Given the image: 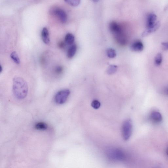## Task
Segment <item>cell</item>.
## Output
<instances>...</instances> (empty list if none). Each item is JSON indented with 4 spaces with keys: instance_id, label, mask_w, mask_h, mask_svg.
<instances>
[{
    "instance_id": "obj_1",
    "label": "cell",
    "mask_w": 168,
    "mask_h": 168,
    "mask_svg": "<svg viewBox=\"0 0 168 168\" xmlns=\"http://www.w3.org/2000/svg\"><path fill=\"white\" fill-rule=\"evenodd\" d=\"M12 90L15 97L19 100L25 99L28 91L27 81L21 77H14L13 80Z\"/></svg>"
},
{
    "instance_id": "obj_2",
    "label": "cell",
    "mask_w": 168,
    "mask_h": 168,
    "mask_svg": "<svg viewBox=\"0 0 168 168\" xmlns=\"http://www.w3.org/2000/svg\"><path fill=\"white\" fill-rule=\"evenodd\" d=\"M109 27L118 43L121 46L125 45L128 43V39L122 26L116 22L112 21L109 24Z\"/></svg>"
},
{
    "instance_id": "obj_3",
    "label": "cell",
    "mask_w": 168,
    "mask_h": 168,
    "mask_svg": "<svg viewBox=\"0 0 168 168\" xmlns=\"http://www.w3.org/2000/svg\"><path fill=\"white\" fill-rule=\"evenodd\" d=\"M107 155L109 158L113 161H122L126 159V155L124 152L121 149L111 148L108 150Z\"/></svg>"
},
{
    "instance_id": "obj_4",
    "label": "cell",
    "mask_w": 168,
    "mask_h": 168,
    "mask_svg": "<svg viewBox=\"0 0 168 168\" xmlns=\"http://www.w3.org/2000/svg\"><path fill=\"white\" fill-rule=\"evenodd\" d=\"M132 125L131 120L130 119L125 121L122 125V136L124 140L127 141L130 138L132 135Z\"/></svg>"
},
{
    "instance_id": "obj_5",
    "label": "cell",
    "mask_w": 168,
    "mask_h": 168,
    "mask_svg": "<svg viewBox=\"0 0 168 168\" xmlns=\"http://www.w3.org/2000/svg\"><path fill=\"white\" fill-rule=\"evenodd\" d=\"M70 93L68 89L62 90L58 92L54 97L55 102L59 104H64L66 101Z\"/></svg>"
},
{
    "instance_id": "obj_6",
    "label": "cell",
    "mask_w": 168,
    "mask_h": 168,
    "mask_svg": "<svg viewBox=\"0 0 168 168\" xmlns=\"http://www.w3.org/2000/svg\"><path fill=\"white\" fill-rule=\"evenodd\" d=\"M54 14L62 23L65 24L68 21V15L65 11L60 8L55 9L54 10Z\"/></svg>"
},
{
    "instance_id": "obj_7",
    "label": "cell",
    "mask_w": 168,
    "mask_h": 168,
    "mask_svg": "<svg viewBox=\"0 0 168 168\" xmlns=\"http://www.w3.org/2000/svg\"><path fill=\"white\" fill-rule=\"evenodd\" d=\"M157 17L154 13L149 14L147 16L146 21L147 28H151L154 26L156 23Z\"/></svg>"
},
{
    "instance_id": "obj_8",
    "label": "cell",
    "mask_w": 168,
    "mask_h": 168,
    "mask_svg": "<svg viewBox=\"0 0 168 168\" xmlns=\"http://www.w3.org/2000/svg\"><path fill=\"white\" fill-rule=\"evenodd\" d=\"M130 48L133 51L140 52L143 50L144 46L143 43L141 41H136L132 44Z\"/></svg>"
},
{
    "instance_id": "obj_9",
    "label": "cell",
    "mask_w": 168,
    "mask_h": 168,
    "mask_svg": "<svg viewBox=\"0 0 168 168\" xmlns=\"http://www.w3.org/2000/svg\"><path fill=\"white\" fill-rule=\"evenodd\" d=\"M160 25V22L159 21H157L154 27L151 28H146L142 33L141 36L145 37L151 34V33L155 32L159 28Z\"/></svg>"
},
{
    "instance_id": "obj_10",
    "label": "cell",
    "mask_w": 168,
    "mask_h": 168,
    "mask_svg": "<svg viewBox=\"0 0 168 168\" xmlns=\"http://www.w3.org/2000/svg\"><path fill=\"white\" fill-rule=\"evenodd\" d=\"M42 39L44 43L47 44L50 43V39L49 31L46 27H44L42 32Z\"/></svg>"
},
{
    "instance_id": "obj_11",
    "label": "cell",
    "mask_w": 168,
    "mask_h": 168,
    "mask_svg": "<svg viewBox=\"0 0 168 168\" xmlns=\"http://www.w3.org/2000/svg\"><path fill=\"white\" fill-rule=\"evenodd\" d=\"M151 117L153 121L155 122H160L162 120V117L161 114L157 111L152 112Z\"/></svg>"
},
{
    "instance_id": "obj_12",
    "label": "cell",
    "mask_w": 168,
    "mask_h": 168,
    "mask_svg": "<svg viewBox=\"0 0 168 168\" xmlns=\"http://www.w3.org/2000/svg\"><path fill=\"white\" fill-rule=\"evenodd\" d=\"M77 49V47L75 44H73L70 46L68 51L67 56L70 59L72 58L75 55Z\"/></svg>"
},
{
    "instance_id": "obj_13",
    "label": "cell",
    "mask_w": 168,
    "mask_h": 168,
    "mask_svg": "<svg viewBox=\"0 0 168 168\" xmlns=\"http://www.w3.org/2000/svg\"><path fill=\"white\" fill-rule=\"evenodd\" d=\"M35 128L39 130H46L48 128V126L46 123L40 122H37L35 126Z\"/></svg>"
},
{
    "instance_id": "obj_14",
    "label": "cell",
    "mask_w": 168,
    "mask_h": 168,
    "mask_svg": "<svg viewBox=\"0 0 168 168\" xmlns=\"http://www.w3.org/2000/svg\"><path fill=\"white\" fill-rule=\"evenodd\" d=\"M74 40V37L72 33H68L66 35L65 37V42L67 44L71 45L73 44Z\"/></svg>"
},
{
    "instance_id": "obj_15",
    "label": "cell",
    "mask_w": 168,
    "mask_h": 168,
    "mask_svg": "<svg viewBox=\"0 0 168 168\" xmlns=\"http://www.w3.org/2000/svg\"><path fill=\"white\" fill-rule=\"evenodd\" d=\"M10 57L15 63L17 64H20L21 62L20 59L16 52H12L10 55Z\"/></svg>"
},
{
    "instance_id": "obj_16",
    "label": "cell",
    "mask_w": 168,
    "mask_h": 168,
    "mask_svg": "<svg viewBox=\"0 0 168 168\" xmlns=\"http://www.w3.org/2000/svg\"><path fill=\"white\" fill-rule=\"evenodd\" d=\"M163 61L162 55L161 53L157 54L154 59V63L156 66H158L161 64Z\"/></svg>"
},
{
    "instance_id": "obj_17",
    "label": "cell",
    "mask_w": 168,
    "mask_h": 168,
    "mask_svg": "<svg viewBox=\"0 0 168 168\" xmlns=\"http://www.w3.org/2000/svg\"><path fill=\"white\" fill-rule=\"evenodd\" d=\"M106 54L108 57L110 58H113L116 56V52L112 48H109L106 51Z\"/></svg>"
},
{
    "instance_id": "obj_18",
    "label": "cell",
    "mask_w": 168,
    "mask_h": 168,
    "mask_svg": "<svg viewBox=\"0 0 168 168\" xmlns=\"http://www.w3.org/2000/svg\"><path fill=\"white\" fill-rule=\"evenodd\" d=\"M117 68L118 67L116 65H110L107 70V73L109 74H113L116 72Z\"/></svg>"
},
{
    "instance_id": "obj_19",
    "label": "cell",
    "mask_w": 168,
    "mask_h": 168,
    "mask_svg": "<svg viewBox=\"0 0 168 168\" xmlns=\"http://www.w3.org/2000/svg\"><path fill=\"white\" fill-rule=\"evenodd\" d=\"M65 1L68 4L74 7L79 5L81 2L79 0H66Z\"/></svg>"
},
{
    "instance_id": "obj_20",
    "label": "cell",
    "mask_w": 168,
    "mask_h": 168,
    "mask_svg": "<svg viewBox=\"0 0 168 168\" xmlns=\"http://www.w3.org/2000/svg\"><path fill=\"white\" fill-rule=\"evenodd\" d=\"M91 106L94 109H98L100 106V103L99 101L95 100L92 102Z\"/></svg>"
},
{
    "instance_id": "obj_21",
    "label": "cell",
    "mask_w": 168,
    "mask_h": 168,
    "mask_svg": "<svg viewBox=\"0 0 168 168\" xmlns=\"http://www.w3.org/2000/svg\"><path fill=\"white\" fill-rule=\"evenodd\" d=\"M63 68L61 66H58L55 69V72L57 74H60L62 72Z\"/></svg>"
},
{
    "instance_id": "obj_22",
    "label": "cell",
    "mask_w": 168,
    "mask_h": 168,
    "mask_svg": "<svg viewBox=\"0 0 168 168\" xmlns=\"http://www.w3.org/2000/svg\"><path fill=\"white\" fill-rule=\"evenodd\" d=\"M163 49L165 50H168V43L163 42L162 43Z\"/></svg>"
},
{
    "instance_id": "obj_23",
    "label": "cell",
    "mask_w": 168,
    "mask_h": 168,
    "mask_svg": "<svg viewBox=\"0 0 168 168\" xmlns=\"http://www.w3.org/2000/svg\"><path fill=\"white\" fill-rule=\"evenodd\" d=\"M2 71V68L1 65V70H0V72L1 73Z\"/></svg>"
},
{
    "instance_id": "obj_24",
    "label": "cell",
    "mask_w": 168,
    "mask_h": 168,
    "mask_svg": "<svg viewBox=\"0 0 168 168\" xmlns=\"http://www.w3.org/2000/svg\"><path fill=\"white\" fill-rule=\"evenodd\" d=\"M166 94L167 95H168V88L166 90Z\"/></svg>"
},
{
    "instance_id": "obj_25",
    "label": "cell",
    "mask_w": 168,
    "mask_h": 168,
    "mask_svg": "<svg viewBox=\"0 0 168 168\" xmlns=\"http://www.w3.org/2000/svg\"><path fill=\"white\" fill-rule=\"evenodd\" d=\"M166 152L167 154L168 155V147H167V149H166Z\"/></svg>"
}]
</instances>
